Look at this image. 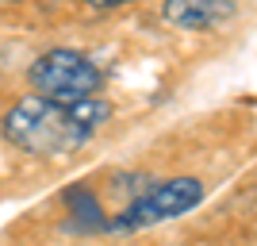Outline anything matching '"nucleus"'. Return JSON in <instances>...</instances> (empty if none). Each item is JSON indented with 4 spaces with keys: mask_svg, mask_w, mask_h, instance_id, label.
<instances>
[{
    "mask_svg": "<svg viewBox=\"0 0 257 246\" xmlns=\"http://www.w3.org/2000/svg\"><path fill=\"white\" fill-rule=\"evenodd\" d=\"M111 104L104 97H20L0 116V135L31 158H69L100 135Z\"/></svg>",
    "mask_w": 257,
    "mask_h": 246,
    "instance_id": "1",
    "label": "nucleus"
},
{
    "mask_svg": "<svg viewBox=\"0 0 257 246\" xmlns=\"http://www.w3.org/2000/svg\"><path fill=\"white\" fill-rule=\"evenodd\" d=\"M204 204V185L196 177H169V181H150L135 200H127L123 212L107 219V231H142V227H158L169 219H181L192 208Z\"/></svg>",
    "mask_w": 257,
    "mask_h": 246,
    "instance_id": "2",
    "label": "nucleus"
},
{
    "mask_svg": "<svg viewBox=\"0 0 257 246\" xmlns=\"http://www.w3.org/2000/svg\"><path fill=\"white\" fill-rule=\"evenodd\" d=\"M27 81L35 85V93H46V97H100L104 89V73L100 65L81 50H69V46H54V50L39 54L27 69Z\"/></svg>",
    "mask_w": 257,
    "mask_h": 246,
    "instance_id": "3",
    "label": "nucleus"
},
{
    "mask_svg": "<svg viewBox=\"0 0 257 246\" xmlns=\"http://www.w3.org/2000/svg\"><path fill=\"white\" fill-rule=\"evenodd\" d=\"M238 12V0H161V20L177 31H215Z\"/></svg>",
    "mask_w": 257,
    "mask_h": 246,
    "instance_id": "4",
    "label": "nucleus"
},
{
    "mask_svg": "<svg viewBox=\"0 0 257 246\" xmlns=\"http://www.w3.org/2000/svg\"><path fill=\"white\" fill-rule=\"evenodd\" d=\"M65 208H69V215H77V227L107 231V219H104V212H100L96 196L88 193L85 185H81V189H69V193H65Z\"/></svg>",
    "mask_w": 257,
    "mask_h": 246,
    "instance_id": "5",
    "label": "nucleus"
},
{
    "mask_svg": "<svg viewBox=\"0 0 257 246\" xmlns=\"http://www.w3.org/2000/svg\"><path fill=\"white\" fill-rule=\"evenodd\" d=\"M81 4H88L96 12H115V8H127V4H139V0H81Z\"/></svg>",
    "mask_w": 257,
    "mask_h": 246,
    "instance_id": "6",
    "label": "nucleus"
}]
</instances>
